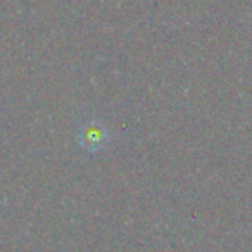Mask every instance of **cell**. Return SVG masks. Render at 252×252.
<instances>
[{
	"label": "cell",
	"mask_w": 252,
	"mask_h": 252,
	"mask_svg": "<svg viewBox=\"0 0 252 252\" xmlns=\"http://www.w3.org/2000/svg\"><path fill=\"white\" fill-rule=\"evenodd\" d=\"M105 140V135L102 131V128H97L95 125H90L85 128V131L81 133V142L85 147H88L90 151H95L102 145V142Z\"/></svg>",
	"instance_id": "1"
}]
</instances>
